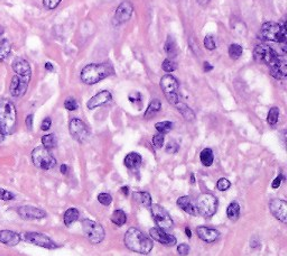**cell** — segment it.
<instances>
[{"instance_id":"cell-15","label":"cell","mask_w":287,"mask_h":256,"mask_svg":"<svg viewBox=\"0 0 287 256\" xmlns=\"http://www.w3.org/2000/svg\"><path fill=\"white\" fill-rule=\"evenodd\" d=\"M133 13H134L133 4L128 2V0L122 2L116 9L115 23L117 24V25H119V24L129 21L131 15H133Z\"/></svg>"},{"instance_id":"cell-51","label":"cell","mask_w":287,"mask_h":256,"mask_svg":"<svg viewBox=\"0 0 287 256\" xmlns=\"http://www.w3.org/2000/svg\"><path fill=\"white\" fill-rule=\"evenodd\" d=\"M203 69H204L205 72H210V71L213 70V65L211 64L210 62H208V61H205L204 64H203Z\"/></svg>"},{"instance_id":"cell-9","label":"cell","mask_w":287,"mask_h":256,"mask_svg":"<svg viewBox=\"0 0 287 256\" xmlns=\"http://www.w3.org/2000/svg\"><path fill=\"white\" fill-rule=\"evenodd\" d=\"M150 210H152V215L154 217L155 221H156L159 229L167 230L171 229L173 227V219L166 209L159 205H153L150 206Z\"/></svg>"},{"instance_id":"cell-3","label":"cell","mask_w":287,"mask_h":256,"mask_svg":"<svg viewBox=\"0 0 287 256\" xmlns=\"http://www.w3.org/2000/svg\"><path fill=\"white\" fill-rule=\"evenodd\" d=\"M16 108L8 99L0 100V132L9 135L16 127Z\"/></svg>"},{"instance_id":"cell-6","label":"cell","mask_w":287,"mask_h":256,"mask_svg":"<svg viewBox=\"0 0 287 256\" xmlns=\"http://www.w3.org/2000/svg\"><path fill=\"white\" fill-rule=\"evenodd\" d=\"M82 228L84 235H86L88 240L90 241L91 244H100L101 241L105 239V229H103V227L99 224V222L95 220H82Z\"/></svg>"},{"instance_id":"cell-28","label":"cell","mask_w":287,"mask_h":256,"mask_svg":"<svg viewBox=\"0 0 287 256\" xmlns=\"http://www.w3.org/2000/svg\"><path fill=\"white\" fill-rule=\"evenodd\" d=\"M161 108H162L161 101H159L158 99H155V100H153L152 102L149 103V106H148V108H147V110H146L144 117L146 118V119H149V118H153L159 110H161Z\"/></svg>"},{"instance_id":"cell-48","label":"cell","mask_w":287,"mask_h":256,"mask_svg":"<svg viewBox=\"0 0 287 256\" xmlns=\"http://www.w3.org/2000/svg\"><path fill=\"white\" fill-rule=\"evenodd\" d=\"M51 125H52L51 118H45V119L43 120V122H42V125H41L42 131H49L50 128H51Z\"/></svg>"},{"instance_id":"cell-49","label":"cell","mask_w":287,"mask_h":256,"mask_svg":"<svg viewBox=\"0 0 287 256\" xmlns=\"http://www.w3.org/2000/svg\"><path fill=\"white\" fill-rule=\"evenodd\" d=\"M284 180V175L283 174H280L277 177L275 180H274V182H272V188L274 189H277V188H279L280 187V184H281V181Z\"/></svg>"},{"instance_id":"cell-35","label":"cell","mask_w":287,"mask_h":256,"mask_svg":"<svg viewBox=\"0 0 287 256\" xmlns=\"http://www.w3.org/2000/svg\"><path fill=\"white\" fill-rule=\"evenodd\" d=\"M278 118H279V109L277 107H272L269 110V113H268V117H267L268 124L271 126L276 125L277 122H278Z\"/></svg>"},{"instance_id":"cell-17","label":"cell","mask_w":287,"mask_h":256,"mask_svg":"<svg viewBox=\"0 0 287 256\" xmlns=\"http://www.w3.org/2000/svg\"><path fill=\"white\" fill-rule=\"evenodd\" d=\"M18 215H20L23 219L25 220H33V219H42V218L46 217V213L44 210L39 209V208L32 207V206H23L18 208Z\"/></svg>"},{"instance_id":"cell-42","label":"cell","mask_w":287,"mask_h":256,"mask_svg":"<svg viewBox=\"0 0 287 256\" xmlns=\"http://www.w3.org/2000/svg\"><path fill=\"white\" fill-rule=\"evenodd\" d=\"M153 145L155 146L156 149H161L162 146L164 145V134H156L153 136Z\"/></svg>"},{"instance_id":"cell-37","label":"cell","mask_w":287,"mask_h":256,"mask_svg":"<svg viewBox=\"0 0 287 256\" xmlns=\"http://www.w3.org/2000/svg\"><path fill=\"white\" fill-rule=\"evenodd\" d=\"M155 128H156L161 134H165V133H168L172 130L173 124L171 121H162V122H157V124L155 125Z\"/></svg>"},{"instance_id":"cell-7","label":"cell","mask_w":287,"mask_h":256,"mask_svg":"<svg viewBox=\"0 0 287 256\" xmlns=\"http://www.w3.org/2000/svg\"><path fill=\"white\" fill-rule=\"evenodd\" d=\"M195 207L200 215H202L204 218H211L215 213L216 208H218V200H216V198L213 194L202 193L201 196L197 198Z\"/></svg>"},{"instance_id":"cell-29","label":"cell","mask_w":287,"mask_h":256,"mask_svg":"<svg viewBox=\"0 0 287 256\" xmlns=\"http://www.w3.org/2000/svg\"><path fill=\"white\" fill-rule=\"evenodd\" d=\"M200 160H201V162H202V164L204 165V167H211V165L213 164V161H214L213 151L211 149H204L203 151L201 152Z\"/></svg>"},{"instance_id":"cell-40","label":"cell","mask_w":287,"mask_h":256,"mask_svg":"<svg viewBox=\"0 0 287 256\" xmlns=\"http://www.w3.org/2000/svg\"><path fill=\"white\" fill-rule=\"evenodd\" d=\"M230 186H231V183H230L229 180L225 179V178H221L218 181V183H216V188H218L220 191L228 190Z\"/></svg>"},{"instance_id":"cell-23","label":"cell","mask_w":287,"mask_h":256,"mask_svg":"<svg viewBox=\"0 0 287 256\" xmlns=\"http://www.w3.org/2000/svg\"><path fill=\"white\" fill-rule=\"evenodd\" d=\"M177 206L180 207L183 211L189 213V215H192V216L199 215V212H197V210H196V207L194 206V203L192 202L190 197L184 196V197L178 198L177 199Z\"/></svg>"},{"instance_id":"cell-14","label":"cell","mask_w":287,"mask_h":256,"mask_svg":"<svg viewBox=\"0 0 287 256\" xmlns=\"http://www.w3.org/2000/svg\"><path fill=\"white\" fill-rule=\"evenodd\" d=\"M270 69V74L277 80H284L287 75V64L285 59L277 55L276 58L268 64Z\"/></svg>"},{"instance_id":"cell-19","label":"cell","mask_w":287,"mask_h":256,"mask_svg":"<svg viewBox=\"0 0 287 256\" xmlns=\"http://www.w3.org/2000/svg\"><path fill=\"white\" fill-rule=\"evenodd\" d=\"M111 99H112L111 93L108 91V90H103V91L98 92L96 96H93L90 100L88 101L87 107L90 109V110H92V109L103 106V105H106V103L110 102Z\"/></svg>"},{"instance_id":"cell-13","label":"cell","mask_w":287,"mask_h":256,"mask_svg":"<svg viewBox=\"0 0 287 256\" xmlns=\"http://www.w3.org/2000/svg\"><path fill=\"white\" fill-rule=\"evenodd\" d=\"M277 55L278 54H277L270 46H268L266 44L257 45L255 51H253V58H255L257 62L267 65L269 64Z\"/></svg>"},{"instance_id":"cell-45","label":"cell","mask_w":287,"mask_h":256,"mask_svg":"<svg viewBox=\"0 0 287 256\" xmlns=\"http://www.w3.org/2000/svg\"><path fill=\"white\" fill-rule=\"evenodd\" d=\"M178 149H180V145H178V143L175 141H171L166 145V152H167V153H176V152L178 151Z\"/></svg>"},{"instance_id":"cell-50","label":"cell","mask_w":287,"mask_h":256,"mask_svg":"<svg viewBox=\"0 0 287 256\" xmlns=\"http://www.w3.org/2000/svg\"><path fill=\"white\" fill-rule=\"evenodd\" d=\"M26 127L28 131H31L33 128V115H28L26 118Z\"/></svg>"},{"instance_id":"cell-1","label":"cell","mask_w":287,"mask_h":256,"mask_svg":"<svg viewBox=\"0 0 287 256\" xmlns=\"http://www.w3.org/2000/svg\"><path fill=\"white\" fill-rule=\"evenodd\" d=\"M126 247L139 254H149L153 249V240L137 228H129L125 234Z\"/></svg>"},{"instance_id":"cell-25","label":"cell","mask_w":287,"mask_h":256,"mask_svg":"<svg viewBox=\"0 0 287 256\" xmlns=\"http://www.w3.org/2000/svg\"><path fill=\"white\" fill-rule=\"evenodd\" d=\"M176 108H177V110L181 112V115L184 117V119L187 120V121H193L195 119V113L193 112V110L191 108L187 107L185 103H183L181 101H178L176 103Z\"/></svg>"},{"instance_id":"cell-41","label":"cell","mask_w":287,"mask_h":256,"mask_svg":"<svg viewBox=\"0 0 287 256\" xmlns=\"http://www.w3.org/2000/svg\"><path fill=\"white\" fill-rule=\"evenodd\" d=\"M64 107L65 109H68V110L70 111H74L78 109V102L75 101L74 98H68L64 102Z\"/></svg>"},{"instance_id":"cell-59","label":"cell","mask_w":287,"mask_h":256,"mask_svg":"<svg viewBox=\"0 0 287 256\" xmlns=\"http://www.w3.org/2000/svg\"><path fill=\"white\" fill-rule=\"evenodd\" d=\"M3 33H4V27L0 25V35H3Z\"/></svg>"},{"instance_id":"cell-44","label":"cell","mask_w":287,"mask_h":256,"mask_svg":"<svg viewBox=\"0 0 287 256\" xmlns=\"http://www.w3.org/2000/svg\"><path fill=\"white\" fill-rule=\"evenodd\" d=\"M14 198H15L14 193H12L11 191L5 190V189H0V199H2V200L9 201V200H13Z\"/></svg>"},{"instance_id":"cell-8","label":"cell","mask_w":287,"mask_h":256,"mask_svg":"<svg viewBox=\"0 0 287 256\" xmlns=\"http://www.w3.org/2000/svg\"><path fill=\"white\" fill-rule=\"evenodd\" d=\"M161 88L163 90L164 94L167 99V101L171 105L175 106L176 103L180 101V96H178V82L177 80L171 74L164 75L161 80Z\"/></svg>"},{"instance_id":"cell-56","label":"cell","mask_w":287,"mask_h":256,"mask_svg":"<svg viewBox=\"0 0 287 256\" xmlns=\"http://www.w3.org/2000/svg\"><path fill=\"white\" fill-rule=\"evenodd\" d=\"M185 234H186V236H187V237H189V238H191V237H192L191 229L189 228V227H187V228H185Z\"/></svg>"},{"instance_id":"cell-4","label":"cell","mask_w":287,"mask_h":256,"mask_svg":"<svg viewBox=\"0 0 287 256\" xmlns=\"http://www.w3.org/2000/svg\"><path fill=\"white\" fill-rule=\"evenodd\" d=\"M259 37L263 41H270L276 43L286 42V27L278 23L268 22L260 28Z\"/></svg>"},{"instance_id":"cell-36","label":"cell","mask_w":287,"mask_h":256,"mask_svg":"<svg viewBox=\"0 0 287 256\" xmlns=\"http://www.w3.org/2000/svg\"><path fill=\"white\" fill-rule=\"evenodd\" d=\"M135 198L138 199L139 202H142L145 207L152 206V197L148 192H136Z\"/></svg>"},{"instance_id":"cell-43","label":"cell","mask_w":287,"mask_h":256,"mask_svg":"<svg viewBox=\"0 0 287 256\" xmlns=\"http://www.w3.org/2000/svg\"><path fill=\"white\" fill-rule=\"evenodd\" d=\"M204 46L208 50H210V51H212V50L215 49L216 44H215V41H214L212 35H208V36L205 37V39H204Z\"/></svg>"},{"instance_id":"cell-33","label":"cell","mask_w":287,"mask_h":256,"mask_svg":"<svg viewBox=\"0 0 287 256\" xmlns=\"http://www.w3.org/2000/svg\"><path fill=\"white\" fill-rule=\"evenodd\" d=\"M56 143H58V141H56V136L54 134H48L42 137V144H43V148L45 149L48 150L54 149L56 146Z\"/></svg>"},{"instance_id":"cell-24","label":"cell","mask_w":287,"mask_h":256,"mask_svg":"<svg viewBox=\"0 0 287 256\" xmlns=\"http://www.w3.org/2000/svg\"><path fill=\"white\" fill-rule=\"evenodd\" d=\"M143 159L138 153H135V152H131L125 158V165L130 170H136L138 169L140 165H142Z\"/></svg>"},{"instance_id":"cell-53","label":"cell","mask_w":287,"mask_h":256,"mask_svg":"<svg viewBox=\"0 0 287 256\" xmlns=\"http://www.w3.org/2000/svg\"><path fill=\"white\" fill-rule=\"evenodd\" d=\"M120 190H121V192H122V194H124V196H128V193H129V188L128 187H122Z\"/></svg>"},{"instance_id":"cell-5","label":"cell","mask_w":287,"mask_h":256,"mask_svg":"<svg viewBox=\"0 0 287 256\" xmlns=\"http://www.w3.org/2000/svg\"><path fill=\"white\" fill-rule=\"evenodd\" d=\"M32 161L36 168L42 170H50L54 168L56 164V160L51 154L50 150L43 148V146H39V148L33 150Z\"/></svg>"},{"instance_id":"cell-26","label":"cell","mask_w":287,"mask_h":256,"mask_svg":"<svg viewBox=\"0 0 287 256\" xmlns=\"http://www.w3.org/2000/svg\"><path fill=\"white\" fill-rule=\"evenodd\" d=\"M165 52H166V54L168 55V58L171 60L174 58H176V55H177L176 42H175V40H174V37L171 35H169L166 40Z\"/></svg>"},{"instance_id":"cell-55","label":"cell","mask_w":287,"mask_h":256,"mask_svg":"<svg viewBox=\"0 0 287 256\" xmlns=\"http://www.w3.org/2000/svg\"><path fill=\"white\" fill-rule=\"evenodd\" d=\"M45 69L48 70V71H53V70H54L53 65H52L50 62H46V63H45Z\"/></svg>"},{"instance_id":"cell-57","label":"cell","mask_w":287,"mask_h":256,"mask_svg":"<svg viewBox=\"0 0 287 256\" xmlns=\"http://www.w3.org/2000/svg\"><path fill=\"white\" fill-rule=\"evenodd\" d=\"M4 139H5V135L3 134L2 132H0V144L3 143V141H4Z\"/></svg>"},{"instance_id":"cell-39","label":"cell","mask_w":287,"mask_h":256,"mask_svg":"<svg viewBox=\"0 0 287 256\" xmlns=\"http://www.w3.org/2000/svg\"><path fill=\"white\" fill-rule=\"evenodd\" d=\"M162 66H163V70L166 71V72H173V71H175L177 68L176 63L171 59H166L165 61H164Z\"/></svg>"},{"instance_id":"cell-47","label":"cell","mask_w":287,"mask_h":256,"mask_svg":"<svg viewBox=\"0 0 287 256\" xmlns=\"http://www.w3.org/2000/svg\"><path fill=\"white\" fill-rule=\"evenodd\" d=\"M177 252L182 256H186L187 254L190 253V246L186 245V244H181L177 247Z\"/></svg>"},{"instance_id":"cell-18","label":"cell","mask_w":287,"mask_h":256,"mask_svg":"<svg viewBox=\"0 0 287 256\" xmlns=\"http://www.w3.org/2000/svg\"><path fill=\"white\" fill-rule=\"evenodd\" d=\"M149 235L150 237L154 240L158 241V243H161L163 245H166V246H174L176 244V238L172 235H168L166 234L165 231L159 229V228H152L149 230Z\"/></svg>"},{"instance_id":"cell-21","label":"cell","mask_w":287,"mask_h":256,"mask_svg":"<svg viewBox=\"0 0 287 256\" xmlns=\"http://www.w3.org/2000/svg\"><path fill=\"white\" fill-rule=\"evenodd\" d=\"M196 234L202 240L205 241V243H213V241L218 239L220 236V233L218 230L204 226L199 227V228L196 229Z\"/></svg>"},{"instance_id":"cell-22","label":"cell","mask_w":287,"mask_h":256,"mask_svg":"<svg viewBox=\"0 0 287 256\" xmlns=\"http://www.w3.org/2000/svg\"><path fill=\"white\" fill-rule=\"evenodd\" d=\"M21 241V236L14 233L11 230H2L0 231V243L9 246V247H14Z\"/></svg>"},{"instance_id":"cell-20","label":"cell","mask_w":287,"mask_h":256,"mask_svg":"<svg viewBox=\"0 0 287 256\" xmlns=\"http://www.w3.org/2000/svg\"><path fill=\"white\" fill-rule=\"evenodd\" d=\"M12 69L16 75H22V77H31L32 75L30 63L22 58H17L13 61Z\"/></svg>"},{"instance_id":"cell-16","label":"cell","mask_w":287,"mask_h":256,"mask_svg":"<svg viewBox=\"0 0 287 256\" xmlns=\"http://www.w3.org/2000/svg\"><path fill=\"white\" fill-rule=\"evenodd\" d=\"M269 209L277 219L285 224L287 218V203L285 200L274 199V200H271L269 203Z\"/></svg>"},{"instance_id":"cell-52","label":"cell","mask_w":287,"mask_h":256,"mask_svg":"<svg viewBox=\"0 0 287 256\" xmlns=\"http://www.w3.org/2000/svg\"><path fill=\"white\" fill-rule=\"evenodd\" d=\"M60 171H61V173H63V174H67V173H68V165H65V164L61 165V169H60Z\"/></svg>"},{"instance_id":"cell-58","label":"cell","mask_w":287,"mask_h":256,"mask_svg":"<svg viewBox=\"0 0 287 256\" xmlns=\"http://www.w3.org/2000/svg\"><path fill=\"white\" fill-rule=\"evenodd\" d=\"M191 183L194 184L195 183V178H194V174L191 175Z\"/></svg>"},{"instance_id":"cell-38","label":"cell","mask_w":287,"mask_h":256,"mask_svg":"<svg viewBox=\"0 0 287 256\" xmlns=\"http://www.w3.org/2000/svg\"><path fill=\"white\" fill-rule=\"evenodd\" d=\"M98 201L100 202L102 206H109L112 201V197L110 196L109 193L102 192L98 196Z\"/></svg>"},{"instance_id":"cell-34","label":"cell","mask_w":287,"mask_h":256,"mask_svg":"<svg viewBox=\"0 0 287 256\" xmlns=\"http://www.w3.org/2000/svg\"><path fill=\"white\" fill-rule=\"evenodd\" d=\"M243 53V49L242 46L240 44H237V43H233V44L230 45L229 47V56L232 60H238L240 56Z\"/></svg>"},{"instance_id":"cell-2","label":"cell","mask_w":287,"mask_h":256,"mask_svg":"<svg viewBox=\"0 0 287 256\" xmlns=\"http://www.w3.org/2000/svg\"><path fill=\"white\" fill-rule=\"evenodd\" d=\"M114 73V68L110 63H91L84 66L80 74L82 82L86 84H96Z\"/></svg>"},{"instance_id":"cell-10","label":"cell","mask_w":287,"mask_h":256,"mask_svg":"<svg viewBox=\"0 0 287 256\" xmlns=\"http://www.w3.org/2000/svg\"><path fill=\"white\" fill-rule=\"evenodd\" d=\"M22 238L25 241L33 245L39 246V247L48 248V249H54L58 248V245H56L53 240H52L50 237L45 236L43 234L39 233H24L22 235Z\"/></svg>"},{"instance_id":"cell-46","label":"cell","mask_w":287,"mask_h":256,"mask_svg":"<svg viewBox=\"0 0 287 256\" xmlns=\"http://www.w3.org/2000/svg\"><path fill=\"white\" fill-rule=\"evenodd\" d=\"M61 3V0H43L44 7L48 9H54L59 6V4Z\"/></svg>"},{"instance_id":"cell-11","label":"cell","mask_w":287,"mask_h":256,"mask_svg":"<svg viewBox=\"0 0 287 256\" xmlns=\"http://www.w3.org/2000/svg\"><path fill=\"white\" fill-rule=\"evenodd\" d=\"M70 134L73 137L75 141H78L79 143H83L86 142L89 137V130L87 125L84 124L82 120L78 119V118H73V119L70 121L69 125Z\"/></svg>"},{"instance_id":"cell-31","label":"cell","mask_w":287,"mask_h":256,"mask_svg":"<svg viewBox=\"0 0 287 256\" xmlns=\"http://www.w3.org/2000/svg\"><path fill=\"white\" fill-rule=\"evenodd\" d=\"M111 221L114 222L115 225L117 226H124L126 222H127V216H126V213L122 211V210H116L114 213H112V216H111Z\"/></svg>"},{"instance_id":"cell-27","label":"cell","mask_w":287,"mask_h":256,"mask_svg":"<svg viewBox=\"0 0 287 256\" xmlns=\"http://www.w3.org/2000/svg\"><path fill=\"white\" fill-rule=\"evenodd\" d=\"M79 219V210L77 208H70L64 213V224L65 226H71Z\"/></svg>"},{"instance_id":"cell-30","label":"cell","mask_w":287,"mask_h":256,"mask_svg":"<svg viewBox=\"0 0 287 256\" xmlns=\"http://www.w3.org/2000/svg\"><path fill=\"white\" fill-rule=\"evenodd\" d=\"M227 215H228L229 219L232 220V221H237L239 219V217H240V206H239L238 202L233 201V202L230 203L229 207H228V209H227Z\"/></svg>"},{"instance_id":"cell-32","label":"cell","mask_w":287,"mask_h":256,"mask_svg":"<svg viewBox=\"0 0 287 256\" xmlns=\"http://www.w3.org/2000/svg\"><path fill=\"white\" fill-rule=\"evenodd\" d=\"M11 43L8 40L3 39L0 40V62L4 61L5 59H7V56L11 53Z\"/></svg>"},{"instance_id":"cell-54","label":"cell","mask_w":287,"mask_h":256,"mask_svg":"<svg viewBox=\"0 0 287 256\" xmlns=\"http://www.w3.org/2000/svg\"><path fill=\"white\" fill-rule=\"evenodd\" d=\"M129 100L133 101V102H134V101H137V100H140V94L136 92V93H135V98H130V97H129Z\"/></svg>"},{"instance_id":"cell-12","label":"cell","mask_w":287,"mask_h":256,"mask_svg":"<svg viewBox=\"0 0 287 256\" xmlns=\"http://www.w3.org/2000/svg\"><path fill=\"white\" fill-rule=\"evenodd\" d=\"M31 81V77H22V75H15L13 77L11 84H9V92L13 97L20 98L23 97L27 91L28 83Z\"/></svg>"}]
</instances>
